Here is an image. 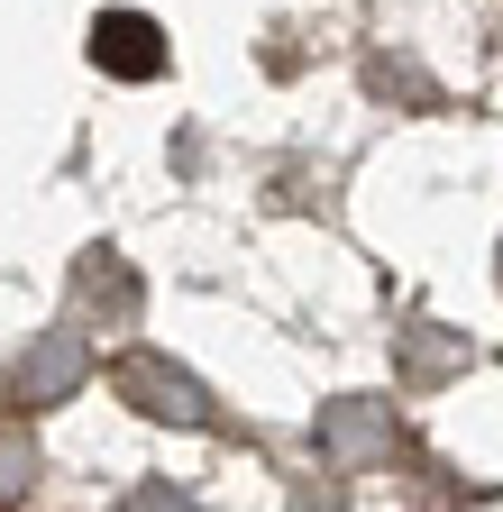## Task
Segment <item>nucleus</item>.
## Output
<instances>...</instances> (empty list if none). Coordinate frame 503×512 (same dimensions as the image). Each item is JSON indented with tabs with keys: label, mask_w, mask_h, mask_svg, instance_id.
<instances>
[{
	"label": "nucleus",
	"mask_w": 503,
	"mask_h": 512,
	"mask_svg": "<svg viewBox=\"0 0 503 512\" xmlns=\"http://www.w3.org/2000/svg\"><path fill=\"white\" fill-rule=\"evenodd\" d=\"M110 384H119V403H138L147 421H174V430H211L220 403H211V384L193 366H174L156 348H129V357H110Z\"/></svg>",
	"instance_id": "1"
},
{
	"label": "nucleus",
	"mask_w": 503,
	"mask_h": 512,
	"mask_svg": "<svg viewBox=\"0 0 503 512\" xmlns=\"http://www.w3.org/2000/svg\"><path fill=\"white\" fill-rule=\"evenodd\" d=\"M394 439H403L394 403H375V394H339V403H321V421H311V448H321V467H339V476L394 458Z\"/></svg>",
	"instance_id": "2"
},
{
	"label": "nucleus",
	"mask_w": 503,
	"mask_h": 512,
	"mask_svg": "<svg viewBox=\"0 0 503 512\" xmlns=\"http://www.w3.org/2000/svg\"><path fill=\"white\" fill-rule=\"evenodd\" d=\"M83 384H92V339H83V330H46V339L19 357V403H28V412L74 403Z\"/></svg>",
	"instance_id": "3"
},
{
	"label": "nucleus",
	"mask_w": 503,
	"mask_h": 512,
	"mask_svg": "<svg viewBox=\"0 0 503 512\" xmlns=\"http://www.w3.org/2000/svg\"><path fill=\"white\" fill-rule=\"evenodd\" d=\"M92 64L119 83H147V74H165V28L138 19V10H101L92 19Z\"/></svg>",
	"instance_id": "4"
},
{
	"label": "nucleus",
	"mask_w": 503,
	"mask_h": 512,
	"mask_svg": "<svg viewBox=\"0 0 503 512\" xmlns=\"http://www.w3.org/2000/svg\"><path fill=\"white\" fill-rule=\"evenodd\" d=\"M467 366V330H439V320H412V330H394V375L403 384H439Z\"/></svg>",
	"instance_id": "5"
},
{
	"label": "nucleus",
	"mask_w": 503,
	"mask_h": 512,
	"mask_svg": "<svg viewBox=\"0 0 503 512\" xmlns=\"http://www.w3.org/2000/svg\"><path fill=\"white\" fill-rule=\"evenodd\" d=\"M74 293L110 320V330H129V320H138V275H129V256H110V247L74 256Z\"/></svg>",
	"instance_id": "6"
},
{
	"label": "nucleus",
	"mask_w": 503,
	"mask_h": 512,
	"mask_svg": "<svg viewBox=\"0 0 503 512\" xmlns=\"http://www.w3.org/2000/svg\"><path fill=\"white\" fill-rule=\"evenodd\" d=\"M28 485H37V439L19 421H0V512L28 503Z\"/></svg>",
	"instance_id": "7"
},
{
	"label": "nucleus",
	"mask_w": 503,
	"mask_h": 512,
	"mask_svg": "<svg viewBox=\"0 0 503 512\" xmlns=\"http://www.w3.org/2000/svg\"><path fill=\"white\" fill-rule=\"evenodd\" d=\"M366 83H375V92H412V101H430L421 64H385V55H375V64H366Z\"/></svg>",
	"instance_id": "8"
},
{
	"label": "nucleus",
	"mask_w": 503,
	"mask_h": 512,
	"mask_svg": "<svg viewBox=\"0 0 503 512\" xmlns=\"http://www.w3.org/2000/svg\"><path fill=\"white\" fill-rule=\"evenodd\" d=\"M129 512H193V494H174V485H138Z\"/></svg>",
	"instance_id": "9"
},
{
	"label": "nucleus",
	"mask_w": 503,
	"mask_h": 512,
	"mask_svg": "<svg viewBox=\"0 0 503 512\" xmlns=\"http://www.w3.org/2000/svg\"><path fill=\"white\" fill-rule=\"evenodd\" d=\"M293 512H339V494H302V503H293Z\"/></svg>",
	"instance_id": "10"
}]
</instances>
